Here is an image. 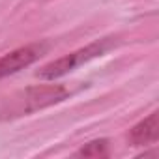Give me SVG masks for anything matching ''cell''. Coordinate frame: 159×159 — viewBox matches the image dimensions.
I'll return each mask as SVG.
<instances>
[{
    "label": "cell",
    "mask_w": 159,
    "mask_h": 159,
    "mask_svg": "<svg viewBox=\"0 0 159 159\" xmlns=\"http://www.w3.org/2000/svg\"><path fill=\"white\" fill-rule=\"evenodd\" d=\"M67 98V90L62 84H38V86H28L23 92L8 98L4 109L0 111V114H4L6 118L10 116H23L30 114L41 109H47L51 105H56Z\"/></svg>",
    "instance_id": "6da1fadb"
},
{
    "label": "cell",
    "mask_w": 159,
    "mask_h": 159,
    "mask_svg": "<svg viewBox=\"0 0 159 159\" xmlns=\"http://www.w3.org/2000/svg\"><path fill=\"white\" fill-rule=\"evenodd\" d=\"M114 45L112 38H103V39H98L83 49H79L75 52H69L62 58H56L49 64H45L43 67H39L36 71V77L38 79H43V81H54V79H60L67 73H71L73 69H77L79 66H83L98 56H103L111 47Z\"/></svg>",
    "instance_id": "7a4b0ae2"
},
{
    "label": "cell",
    "mask_w": 159,
    "mask_h": 159,
    "mask_svg": "<svg viewBox=\"0 0 159 159\" xmlns=\"http://www.w3.org/2000/svg\"><path fill=\"white\" fill-rule=\"evenodd\" d=\"M49 51V43L47 41H36L25 47H19L8 54H4L0 58V79H4L8 75H13L17 71H21L23 67L38 62L45 52Z\"/></svg>",
    "instance_id": "3957f363"
},
{
    "label": "cell",
    "mask_w": 159,
    "mask_h": 159,
    "mask_svg": "<svg viewBox=\"0 0 159 159\" xmlns=\"http://www.w3.org/2000/svg\"><path fill=\"white\" fill-rule=\"evenodd\" d=\"M131 146H148L159 140V111H153L148 118L139 122L127 135Z\"/></svg>",
    "instance_id": "277c9868"
},
{
    "label": "cell",
    "mask_w": 159,
    "mask_h": 159,
    "mask_svg": "<svg viewBox=\"0 0 159 159\" xmlns=\"http://www.w3.org/2000/svg\"><path fill=\"white\" fill-rule=\"evenodd\" d=\"M75 155H79V157H107L109 155V140L107 139L92 140V142L84 144Z\"/></svg>",
    "instance_id": "5b68a950"
}]
</instances>
